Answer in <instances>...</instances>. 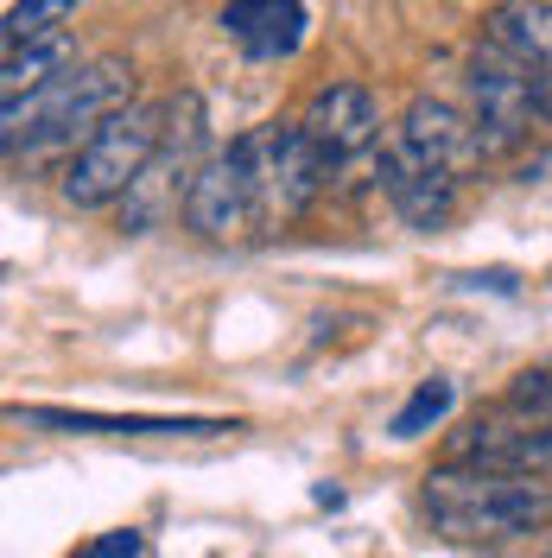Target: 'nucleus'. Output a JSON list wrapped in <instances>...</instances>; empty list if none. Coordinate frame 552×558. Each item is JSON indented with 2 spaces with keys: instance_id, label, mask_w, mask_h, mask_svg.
Returning <instances> with one entry per match:
<instances>
[{
  "instance_id": "obj_1",
  "label": "nucleus",
  "mask_w": 552,
  "mask_h": 558,
  "mask_svg": "<svg viewBox=\"0 0 552 558\" xmlns=\"http://www.w3.org/2000/svg\"><path fill=\"white\" fill-rule=\"evenodd\" d=\"M425 514L445 539H520L552 521V488L527 470L451 463L425 476Z\"/></svg>"
},
{
  "instance_id": "obj_2",
  "label": "nucleus",
  "mask_w": 552,
  "mask_h": 558,
  "mask_svg": "<svg viewBox=\"0 0 552 558\" xmlns=\"http://www.w3.org/2000/svg\"><path fill=\"white\" fill-rule=\"evenodd\" d=\"M134 108V64L128 58H89V64L64 70L51 89H38L33 102L7 108V153H38V146H83L103 134L108 121Z\"/></svg>"
},
{
  "instance_id": "obj_3",
  "label": "nucleus",
  "mask_w": 552,
  "mask_h": 558,
  "mask_svg": "<svg viewBox=\"0 0 552 558\" xmlns=\"http://www.w3.org/2000/svg\"><path fill=\"white\" fill-rule=\"evenodd\" d=\"M159 140H166V108H121L103 134H89L64 166V197L76 209H103L134 197V184L146 178V166L159 159Z\"/></svg>"
},
{
  "instance_id": "obj_4",
  "label": "nucleus",
  "mask_w": 552,
  "mask_h": 558,
  "mask_svg": "<svg viewBox=\"0 0 552 558\" xmlns=\"http://www.w3.org/2000/svg\"><path fill=\"white\" fill-rule=\"evenodd\" d=\"M248 166V184H254V204H261V229L267 222H292L305 216L311 197L331 184V166L311 153V140L299 134V121H267V128H248L236 140Z\"/></svg>"
},
{
  "instance_id": "obj_5",
  "label": "nucleus",
  "mask_w": 552,
  "mask_h": 558,
  "mask_svg": "<svg viewBox=\"0 0 552 558\" xmlns=\"http://www.w3.org/2000/svg\"><path fill=\"white\" fill-rule=\"evenodd\" d=\"M464 83H470V128H477L483 159H489V153H508V146H520V140L533 134V121H552L540 83H533V76H527L508 51H495L489 38L470 51Z\"/></svg>"
},
{
  "instance_id": "obj_6",
  "label": "nucleus",
  "mask_w": 552,
  "mask_h": 558,
  "mask_svg": "<svg viewBox=\"0 0 552 558\" xmlns=\"http://www.w3.org/2000/svg\"><path fill=\"white\" fill-rule=\"evenodd\" d=\"M299 134L311 140V153L331 166V172H344L356 159H369L381 140V102L369 83H331V89H317L299 114Z\"/></svg>"
},
{
  "instance_id": "obj_7",
  "label": "nucleus",
  "mask_w": 552,
  "mask_h": 558,
  "mask_svg": "<svg viewBox=\"0 0 552 558\" xmlns=\"http://www.w3.org/2000/svg\"><path fill=\"white\" fill-rule=\"evenodd\" d=\"M184 229H197L209 242H242L261 229V204H254V184H248V166L236 146L209 153V166L184 197Z\"/></svg>"
},
{
  "instance_id": "obj_8",
  "label": "nucleus",
  "mask_w": 552,
  "mask_h": 558,
  "mask_svg": "<svg viewBox=\"0 0 552 558\" xmlns=\"http://www.w3.org/2000/svg\"><path fill=\"white\" fill-rule=\"evenodd\" d=\"M394 146H400V153H413L419 166H432V172H451L457 184H464V172H477V166H483V146H477L470 114H464V108H451V102H439V96H419V102L400 114Z\"/></svg>"
},
{
  "instance_id": "obj_9",
  "label": "nucleus",
  "mask_w": 552,
  "mask_h": 558,
  "mask_svg": "<svg viewBox=\"0 0 552 558\" xmlns=\"http://www.w3.org/2000/svg\"><path fill=\"white\" fill-rule=\"evenodd\" d=\"M381 191L394 197V209L413 222V229H445L457 216V178L419 166L413 153H400L394 140L381 146Z\"/></svg>"
},
{
  "instance_id": "obj_10",
  "label": "nucleus",
  "mask_w": 552,
  "mask_h": 558,
  "mask_svg": "<svg viewBox=\"0 0 552 558\" xmlns=\"http://www.w3.org/2000/svg\"><path fill=\"white\" fill-rule=\"evenodd\" d=\"M483 38L495 51H508L540 83V96L552 108V0H502V7H489Z\"/></svg>"
},
{
  "instance_id": "obj_11",
  "label": "nucleus",
  "mask_w": 552,
  "mask_h": 558,
  "mask_svg": "<svg viewBox=\"0 0 552 558\" xmlns=\"http://www.w3.org/2000/svg\"><path fill=\"white\" fill-rule=\"evenodd\" d=\"M223 33L261 64L292 58L299 38H305V0H229L223 7Z\"/></svg>"
},
{
  "instance_id": "obj_12",
  "label": "nucleus",
  "mask_w": 552,
  "mask_h": 558,
  "mask_svg": "<svg viewBox=\"0 0 552 558\" xmlns=\"http://www.w3.org/2000/svg\"><path fill=\"white\" fill-rule=\"evenodd\" d=\"M64 70H76V38L70 33L20 45V51H7V64H0V96H7V108H20V102H33L38 89H51Z\"/></svg>"
},
{
  "instance_id": "obj_13",
  "label": "nucleus",
  "mask_w": 552,
  "mask_h": 558,
  "mask_svg": "<svg viewBox=\"0 0 552 558\" xmlns=\"http://www.w3.org/2000/svg\"><path fill=\"white\" fill-rule=\"evenodd\" d=\"M76 7H83V0H13V7H7V33H0V45L20 51V45H38V38H51V33H70Z\"/></svg>"
},
{
  "instance_id": "obj_14",
  "label": "nucleus",
  "mask_w": 552,
  "mask_h": 558,
  "mask_svg": "<svg viewBox=\"0 0 552 558\" xmlns=\"http://www.w3.org/2000/svg\"><path fill=\"white\" fill-rule=\"evenodd\" d=\"M457 407V387L445 381V375H432V381H419L413 387V400L394 413V425H387V438H419V432H432V425H445V413Z\"/></svg>"
},
{
  "instance_id": "obj_15",
  "label": "nucleus",
  "mask_w": 552,
  "mask_h": 558,
  "mask_svg": "<svg viewBox=\"0 0 552 558\" xmlns=\"http://www.w3.org/2000/svg\"><path fill=\"white\" fill-rule=\"evenodd\" d=\"M33 418L45 425H96V432H223V418H96V413H58V407H38Z\"/></svg>"
},
{
  "instance_id": "obj_16",
  "label": "nucleus",
  "mask_w": 552,
  "mask_h": 558,
  "mask_svg": "<svg viewBox=\"0 0 552 558\" xmlns=\"http://www.w3.org/2000/svg\"><path fill=\"white\" fill-rule=\"evenodd\" d=\"M76 558H140V533H103L96 546H83Z\"/></svg>"
}]
</instances>
